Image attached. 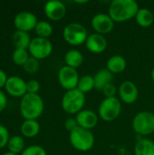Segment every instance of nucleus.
Returning <instances> with one entry per match:
<instances>
[{"label":"nucleus","mask_w":154,"mask_h":155,"mask_svg":"<svg viewBox=\"0 0 154 155\" xmlns=\"http://www.w3.org/2000/svg\"><path fill=\"white\" fill-rule=\"evenodd\" d=\"M25 143L21 135H13L12 137H10L7 143L8 152L18 155L21 154L23 151L25 149Z\"/></svg>","instance_id":"24"},{"label":"nucleus","mask_w":154,"mask_h":155,"mask_svg":"<svg viewBox=\"0 0 154 155\" xmlns=\"http://www.w3.org/2000/svg\"><path fill=\"white\" fill-rule=\"evenodd\" d=\"M103 93L105 96V98H112V97H116V93H117V89L116 86L111 83L109 84H107L103 89Z\"/></svg>","instance_id":"32"},{"label":"nucleus","mask_w":154,"mask_h":155,"mask_svg":"<svg viewBox=\"0 0 154 155\" xmlns=\"http://www.w3.org/2000/svg\"><path fill=\"white\" fill-rule=\"evenodd\" d=\"M135 21L141 27H149L154 22L153 13L150 9L140 8L135 16Z\"/></svg>","instance_id":"22"},{"label":"nucleus","mask_w":154,"mask_h":155,"mask_svg":"<svg viewBox=\"0 0 154 155\" xmlns=\"http://www.w3.org/2000/svg\"><path fill=\"white\" fill-rule=\"evenodd\" d=\"M41 130V126L37 120H25L21 126L20 131L23 136L26 138L35 137Z\"/></svg>","instance_id":"18"},{"label":"nucleus","mask_w":154,"mask_h":155,"mask_svg":"<svg viewBox=\"0 0 154 155\" xmlns=\"http://www.w3.org/2000/svg\"><path fill=\"white\" fill-rule=\"evenodd\" d=\"M39 66H40L39 60H37V59H35L30 55L29 59L23 65V68L28 74H34L39 70Z\"/></svg>","instance_id":"28"},{"label":"nucleus","mask_w":154,"mask_h":155,"mask_svg":"<svg viewBox=\"0 0 154 155\" xmlns=\"http://www.w3.org/2000/svg\"><path fill=\"white\" fill-rule=\"evenodd\" d=\"M79 79L80 77L77 70L70 66L64 65L58 72V82L66 91L76 89Z\"/></svg>","instance_id":"9"},{"label":"nucleus","mask_w":154,"mask_h":155,"mask_svg":"<svg viewBox=\"0 0 154 155\" xmlns=\"http://www.w3.org/2000/svg\"><path fill=\"white\" fill-rule=\"evenodd\" d=\"M10 139L8 129L0 124V149L4 148L5 146H7L8 141Z\"/></svg>","instance_id":"30"},{"label":"nucleus","mask_w":154,"mask_h":155,"mask_svg":"<svg viewBox=\"0 0 154 155\" xmlns=\"http://www.w3.org/2000/svg\"><path fill=\"white\" fill-rule=\"evenodd\" d=\"M64 62L67 66L76 69L82 65V64L84 62V55L79 50L71 49L65 54Z\"/></svg>","instance_id":"21"},{"label":"nucleus","mask_w":154,"mask_h":155,"mask_svg":"<svg viewBox=\"0 0 154 155\" xmlns=\"http://www.w3.org/2000/svg\"><path fill=\"white\" fill-rule=\"evenodd\" d=\"M113 78V74L106 68L99 70L93 76L95 89L99 91H103V89L109 84L112 83Z\"/></svg>","instance_id":"19"},{"label":"nucleus","mask_w":154,"mask_h":155,"mask_svg":"<svg viewBox=\"0 0 154 155\" xmlns=\"http://www.w3.org/2000/svg\"><path fill=\"white\" fill-rule=\"evenodd\" d=\"M6 106H7V97L5 94L2 90H0V113L5 111Z\"/></svg>","instance_id":"34"},{"label":"nucleus","mask_w":154,"mask_h":155,"mask_svg":"<svg viewBox=\"0 0 154 155\" xmlns=\"http://www.w3.org/2000/svg\"><path fill=\"white\" fill-rule=\"evenodd\" d=\"M41 84L37 80L32 79L26 82V92L27 94H37L40 91Z\"/></svg>","instance_id":"31"},{"label":"nucleus","mask_w":154,"mask_h":155,"mask_svg":"<svg viewBox=\"0 0 154 155\" xmlns=\"http://www.w3.org/2000/svg\"><path fill=\"white\" fill-rule=\"evenodd\" d=\"M69 141L75 150L79 152H87L93 147L95 138L91 130L77 127L70 133Z\"/></svg>","instance_id":"3"},{"label":"nucleus","mask_w":154,"mask_h":155,"mask_svg":"<svg viewBox=\"0 0 154 155\" xmlns=\"http://www.w3.org/2000/svg\"><path fill=\"white\" fill-rule=\"evenodd\" d=\"M85 104V94L77 88L66 91L62 98V108L68 114H77Z\"/></svg>","instance_id":"4"},{"label":"nucleus","mask_w":154,"mask_h":155,"mask_svg":"<svg viewBox=\"0 0 154 155\" xmlns=\"http://www.w3.org/2000/svg\"><path fill=\"white\" fill-rule=\"evenodd\" d=\"M29 52L27 49H20V48H15L12 54V60L14 64L16 65H21L23 66L26 61L29 59Z\"/></svg>","instance_id":"27"},{"label":"nucleus","mask_w":154,"mask_h":155,"mask_svg":"<svg viewBox=\"0 0 154 155\" xmlns=\"http://www.w3.org/2000/svg\"><path fill=\"white\" fill-rule=\"evenodd\" d=\"M122 112V104L117 97L104 98L98 108V116L105 121L112 122L119 117Z\"/></svg>","instance_id":"6"},{"label":"nucleus","mask_w":154,"mask_h":155,"mask_svg":"<svg viewBox=\"0 0 154 155\" xmlns=\"http://www.w3.org/2000/svg\"><path fill=\"white\" fill-rule=\"evenodd\" d=\"M38 20L36 15L28 11H22L15 15L14 18V25L16 30L24 31L29 33L32 30H34Z\"/></svg>","instance_id":"10"},{"label":"nucleus","mask_w":154,"mask_h":155,"mask_svg":"<svg viewBox=\"0 0 154 155\" xmlns=\"http://www.w3.org/2000/svg\"><path fill=\"white\" fill-rule=\"evenodd\" d=\"M31 41L32 39L30 37L29 33L27 32L15 30L12 35V43L15 48L28 49Z\"/></svg>","instance_id":"20"},{"label":"nucleus","mask_w":154,"mask_h":155,"mask_svg":"<svg viewBox=\"0 0 154 155\" xmlns=\"http://www.w3.org/2000/svg\"><path fill=\"white\" fill-rule=\"evenodd\" d=\"M85 46L91 53L98 54L104 52L107 48V40L104 35L93 33L88 35L85 42Z\"/></svg>","instance_id":"16"},{"label":"nucleus","mask_w":154,"mask_h":155,"mask_svg":"<svg viewBox=\"0 0 154 155\" xmlns=\"http://www.w3.org/2000/svg\"><path fill=\"white\" fill-rule=\"evenodd\" d=\"M133 128L140 135H150L154 132V114L151 112L138 113L133 120Z\"/></svg>","instance_id":"7"},{"label":"nucleus","mask_w":154,"mask_h":155,"mask_svg":"<svg viewBox=\"0 0 154 155\" xmlns=\"http://www.w3.org/2000/svg\"><path fill=\"white\" fill-rule=\"evenodd\" d=\"M27 50L32 57L37 60H44L52 54L53 45L49 39L36 36L32 39Z\"/></svg>","instance_id":"8"},{"label":"nucleus","mask_w":154,"mask_h":155,"mask_svg":"<svg viewBox=\"0 0 154 155\" xmlns=\"http://www.w3.org/2000/svg\"><path fill=\"white\" fill-rule=\"evenodd\" d=\"M5 92L12 97H23L27 94L26 92V82L19 76L12 75L7 78L5 85Z\"/></svg>","instance_id":"12"},{"label":"nucleus","mask_w":154,"mask_h":155,"mask_svg":"<svg viewBox=\"0 0 154 155\" xmlns=\"http://www.w3.org/2000/svg\"><path fill=\"white\" fill-rule=\"evenodd\" d=\"M75 119L79 127L86 130H92L97 125L99 116L92 110L83 109L76 114Z\"/></svg>","instance_id":"15"},{"label":"nucleus","mask_w":154,"mask_h":155,"mask_svg":"<svg viewBox=\"0 0 154 155\" xmlns=\"http://www.w3.org/2000/svg\"><path fill=\"white\" fill-rule=\"evenodd\" d=\"M20 155H47V153L42 146L34 144L26 147Z\"/></svg>","instance_id":"29"},{"label":"nucleus","mask_w":154,"mask_h":155,"mask_svg":"<svg viewBox=\"0 0 154 155\" xmlns=\"http://www.w3.org/2000/svg\"><path fill=\"white\" fill-rule=\"evenodd\" d=\"M44 11L48 19L52 21H59L65 16L67 9L62 1L51 0L45 3Z\"/></svg>","instance_id":"14"},{"label":"nucleus","mask_w":154,"mask_h":155,"mask_svg":"<svg viewBox=\"0 0 154 155\" xmlns=\"http://www.w3.org/2000/svg\"><path fill=\"white\" fill-rule=\"evenodd\" d=\"M93 88H95L93 76L85 74L80 77L78 84H77V89L79 91H81L84 94H86V93L91 92Z\"/></svg>","instance_id":"26"},{"label":"nucleus","mask_w":154,"mask_h":155,"mask_svg":"<svg viewBox=\"0 0 154 155\" xmlns=\"http://www.w3.org/2000/svg\"><path fill=\"white\" fill-rule=\"evenodd\" d=\"M151 77H152V80L154 82V67L152 68V72H151Z\"/></svg>","instance_id":"36"},{"label":"nucleus","mask_w":154,"mask_h":155,"mask_svg":"<svg viewBox=\"0 0 154 155\" xmlns=\"http://www.w3.org/2000/svg\"><path fill=\"white\" fill-rule=\"evenodd\" d=\"M77 127H79V126H78V124L76 122L75 118H68V119L65 120V122H64V128L69 133L73 132Z\"/></svg>","instance_id":"33"},{"label":"nucleus","mask_w":154,"mask_h":155,"mask_svg":"<svg viewBox=\"0 0 154 155\" xmlns=\"http://www.w3.org/2000/svg\"><path fill=\"white\" fill-rule=\"evenodd\" d=\"M120 99L126 104H134L139 97V90L136 84L131 81L123 82L118 89Z\"/></svg>","instance_id":"13"},{"label":"nucleus","mask_w":154,"mask_h":155,"mask_svg":"<svg viewBox=\"0 0 154 155\" xmlns=\"http://www.w3.org/2000/svg\"><path fill=\"white\" fill-rule=\"evenodd\" d=\"M126 60L123 56L115 54L111 56L106 63V69H108L113 74H121L126 69Z\"/></svg>","instance_id":"17"},{"label":"nucleus","mask_w":154,"mask_h":155,"mask_svg":"<svg viewBox=\"0 0 154 155\" xmlns=\"http://www.w3.org/2000/svg\"><path fill=\"white\" fill-rule=\"evenodd\" d=\"M2 155H18V154H15V153H10V152H7V153H3Z\"/></svg>","instance_id":"37"},{"label":"nucleus","mask_w":154,"mask_h":155,"mask_svg":"<svg viewBox=\"0 0 154 155\" xmlns=\"http://www.w3.org/2000/svg\"><path fill=\"white\" fill-rule=\"evenodd\" d=\"M134 155H154V142L150 139H141L134 147Z\"/></svg>","instance_id":"23"},{"label":"nucleus","mask_w":154,"mask_h":155,"mask_svg":"<svg viewBox=\"0 0 154 155\" xmlns=\"http://www.w3.org/2000/svg\"><path fill=\"white\" fill-rule=\"evenodd\" d=\"M91 25L95 33L103 35L113 31L114 27V21L108 14L98 13L92 18Z\"/></svg>","instance_id":"11"},{"label":"nucleus","mask_w":154,"mask_h":155,"mask_svg":"<svg viewBox=\"0 0 154 155\" xmlns=\"http://www.w3.org/2000/svg\"><path fill=\"white\" fill-rule=\"evenodd\" d=\"M53 25L44 20H41L38 21L36 24V26L34 28V32L37 35V37H41V38H46L48 39L52 34H53Z\"/></svg>","instance_id":"25"},{"label":"nucleus","mask_w":154,"mask_h":155,"mask_svg":"<svg viewBox=\"0 0 154 155\" xmlns=\"http://www.w3.org/2000/svg\"><path fill=\"white\" fill-rule=\"evenodd\" d=\"M140 7L135 0H113L111 2L108 15L117 23L135 18Z\"/></svg>","instance_id":"1"},{"label":"nucleus","mask_w":154,"mask_h":155,"mask_svg":"<svg viewBox=\"0 0 154 155\" xmlns=\"http://www.w3.org/2000/svg\"><path fill=\"white\" fill-rule=\"evenodd\" d=\"M44 109V100L37 94H26L21 98L19 110L25 120H37Z\"/></svg>","instance_id":"2"},{"label":"nucleus","mask_w":154,"mask_h":155,"mask_svg":"<svg viewBox=\"0 0 154 155\" xmlns=\"http://www.w3.org/2000/svg\"><path fill=\"white\" fill-rule=\"evenodd\" d=\"M63 37L69 45L78 46L85 44L88 32L83 25L79 23H70L64 28Z\"/></svg>","instance_id":"5"},{"label":"nucleus","mask_w":154,"mask_h":155,"mask_svg":"<svg viewBox=\"0 0 154 155\" xmlns=\"http://www.w3.org/2000/svg\"><path fill=\"white\" fill-rule=\"evenodd\" d=\"M7 78H8V76L6 75L5 72L0 68V90H1L3 87H5V83H6V81H7Z\"/></svg>","instance_id":"35"}]
</instances>
